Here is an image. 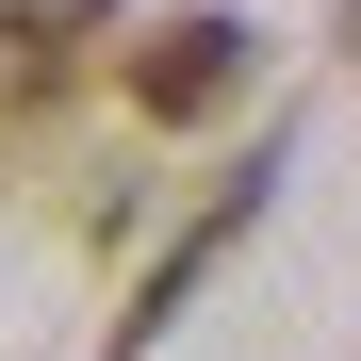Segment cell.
<instances>
[{"label":"cell","instance_id":"cell-1","mask_svg":"<svg viewBox=\"0 0 361 361\" xmlns=\"http://www.w3.org/2000/svg\"><path fill=\"white\" fill-rule=\"evenodd\" d=\"M279 180H295V132H263V148H230V164L197 180V214H180L164 247L132 263V312H115V345H99V361H148V345H164L180 312H197V279H214V263H230V247L263 230V197H279Z\"/></svg>","mask_w":361,"mask_h":361},{"label":"cell","instance_id":"cell-2","mask_svg":"<svg viewBox=\"0 0 361 361\" xmlns=\"http://www.w3.org/2000/svg\"><path fill=\"white\" fill-rule=\"evenodd\" d=\"M115 82H132V132H214V115L263 82V33L230 17V0H180V17H148L115 49Z\"/></svg>","mask_w":361,"mask_h":361},{"label":"cell","instance_id":"cell-4","mask_svg":"<svg viewBox=\"0 0 361 361\" xmlns=\"http://www.w3.org/2000/svg\"><path fill=\"white\" fill-rule=\"evenodd\" d=\"M329 49H345V66H361V0H329Z\"/></svg>","mask_w":361,"mask_h":361},{"label":"cell","instance_id":"cell-3","mask_svg":"<svg viewBox=\"0 0 361 361\" xmlns=\"http://www.w3.org/2000/svg\"><path fill=\"white\" fill-rule=\"evenodd\" d=\"M132 17V0H0V132H33V115H66L82 49Z\"/></svg>","mask_w":361,"mask_h":361}]
</instances>
